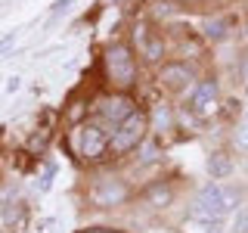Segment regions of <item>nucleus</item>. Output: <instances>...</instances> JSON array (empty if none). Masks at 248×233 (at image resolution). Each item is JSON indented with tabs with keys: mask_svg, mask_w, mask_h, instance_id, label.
Instances as JSON below:
<instances>
[{
	"mask_svg": "<svg viewBox=\"0 0 248 233\" xmlns=\"http://www.w3.org/2000/svg\"><path fill=\"white\" fill-rule=\"evenodd\" d=\"M106 75L108 81L115 84V87H127L130 81H134L137 75V62H134V53H130V47L124 44H112L106 50Z\"/></svg>",
	"mask_w": 248,
	"mask_h": 233,
	"instance_id": "nucleus-1",
	"label": "nucleus"
},
{
	"mask_svg": "<svg viewBox=\"0 0 248 233\" xmlns=\"http://www.w3.org/2000/svg\"><path fill=\"white\" fill-rule=\"evenodd\" d=\"M106 146H108V134L99 124H81L72 134V150L81 155L84 162H96L99 155L106 152Z\"/></svg>",
	"mask_w": 248,
	"mask_h": 233,
	"instance_id": "nucleus-2",
	"label": "nucleus"
},
{
	"mask_svg": "<svg viewBox=\"0 0 248 233\" xmlns=\"http://www.w3.org/2000/svg\"><path fill=\"white\" fill-rule=\"evenodd\" d=\"M236 205V193L223 190V186H205L199 193V202H196V215L205 217V221H217Z\"/></svg>",
	"mask_w": 248,
	"mask_h": 233,
	"instance_id": "nucleus-3",
	"label": "nucleus"
},
{
	"mask_svg": "<svg viewBox=\"0 0 248 233\" xmlns=\"http://www.w3.org/2000/svg\"><path fill=\"white\" fill-rule=\"evenodd\" d=\"M143 137H146V118H143L140 112H134L127 121L118 124V134H115L112 146H115L118 152H127V150H134L137 143H143Z\"/></svg>",
	"mask_w": 248,
	"mask_h": 233,
	"instance_id": "nucleus-4",
	"label": "nucleus"
},
{
	"mask_svg": "<svg viewBox=\"0 0 248 233\" xmlns=\"http://www.w3.org/2000/svg\"><path fill=\"white\" fill-rule=\"evenodd\" d=\"M189 106H192V112H196L199 118L214 115L217 112V84L214 81H202L199 87H196V93H192Z\"/></svg>",
	"mask_w": 248,
	"mask_h": 233,
	"instance_id": "nucleus-5",
	"label": "nucleus"
},
{
	"mask_svg": "<svg viewBox=\"0 0 248 233\" xmlns=\"http://www.w3.org/2000/svg\"><path fill=\"white\" fill-rule=\"evenodd\" d=\"M99 109H103V115H106L108 121H115V124L127 121L130 115L137 112L134 100H130V97H124V93H115V97H106L103 103H99Z\"/></svg>",
	"mask_w": 248,
	"mask_h": 233,
	"instance_id": "nucleus-6",
	"label": "nucleus"
},
{
	"mask_svg": "<svg viewBox=\"0 0 248 233\" xmlns=\"http://www.w3.org/2000/svg\"><path fill=\"white\" fill-rule=\"evenodd\" d=\"M127 196V186H124V181H115V177H108V181H96V190H93V202L96 205H118V202Z\"/></svg>",
	"mask_w": 248,
	"mask_h": 233,
	"instance_id": "nucleus-7",
	"label": "nucleus"
},
{
	"mask_svg": "<svg viewBox=\"0 0 248 233\" xmlns=\"http://www.w3.org/2000/svg\"><path fill=\"white\" fill-rule=\"evenodd\" d=\"M161 84H165L168 90H183L186 84H192V72L183 66V62H174V66H165L161 68Z\"/></svg>",
	"mask_w": 248,
	"mask_h": 233,
	"instance_id": "nucleus-8",
	"label": "nucleus"
},
{
	"mask_svg": "<svg viewBox=\"0 0 248 233\" xmlns=\"http://www.w3.org/2000/svg\"><path fill=\"white\" fill-rule=\"evenodd\" d=\"M137 44H140V50H143V56L149 59V62L161 59V53H165V44H161V37H158V34H149L146 28L137 31Z\"/></svg>",
	"mask_w": 248,
	"mask_h": 233,
	"instance_id": "nucleus-9",
	"label": "nucleus"
},
{
	"mask_svg": "<svg viewBox=\"0 0 248 233\" xmlns=\"http://www.w3.org/2000/svg\"><path fill=\"white\" fill-rule=\"evenodd\" d=\"M208 171H211L214 177H227V174H230V162H227V155H211V162H208Z\"/></svg>",
	"mask_w": 248,
	"mask_h": 233,
	"instance_id": "nucleus-10",
	"label": "nucleus"
},
{
	"mask_svg": "<svg viewBox=\"0 0 248 233\" xmlns=\"http://www.w3.org/2000/svg\"><path fill=\"white\" fill-rule=\"evenodd\" d=\"M168 202H170V190H168V186L165 183H161V186H155V190L149 193V205H168Z\"/></svg>",
	"mask_w": 248,
	"mask_h": 233,
	"instance_id": "nucleus-11",
	"label": "nucleus"
},
{
	"mask_svg": "<svg viewBox=\"0 0 248 233\" xmlns=\"http://www.w3.org/2000/svg\"><path fill=\"white\" fill-rule=\"evenodd\" d=\"M205 34L208 37H223V34H227V22H223V19H208L205 22Z\"/></svg>",
	"mask_w": 248,
	"mask_h": 233,
	"instance_id": "nucleus-12",
	"label": "nucleus"
},
{
	"mask_svg": "<svg viewBox=\"0 0 248 233\" xmlns=\"http://www.w3.org/2000/svg\"><path fill=\"white\" fill-rule=\"evenodd\" d=\"M155 124H158V131H168L170 124H174V118H170V109H168V106H158V109H155Z\"/></svg>",
	"mask_w": 248,
	"mask_h": 233,
	"instance_id": "nucleus-13",
	"label": "nucleus"
},
{
	"mask_svg": "<svg viewBox=\"0 0 248 233\" xmlns=\"http://www.w3.org/2000/svg\"><path fill=\"white\" fill-rule=\"evenodd\" d=\"M236 146H239L242 152H248V118L239 124V131H236Z\"/></svg>",
	"mask_w": 248,
	"mask_h": 233,
	"instance_id": "nucleus-14",
	"label": "nucleus"
},
{
	"mask_svg": "<svg viewBox=\"0 0 248 233\" xmlns=\"http://www.w3.org/2000/svg\"><path fill=\"white\" fill-rule=\"evenodd\" d=\"M242 78H245V84H248V56H245V62H242Z\"/></svg>",
	"mask_w": 248,
	"mask_h": 233,
	"instance_id": "nucleus-15",
	"label": "nucleus"
},
{
	"mask_svg": "<svg viewBox=\"0 0 248 233\" xmlns=\"http://www.w3.org/2000/svg\"><path fill=\"white\" fill-rule=\"evenodd\" d=\"M87 233H115V230H87Z\"/></svg>",
	"mask_w": 248,
	"mask_h": 233,
	"instance_id": "nucleus-16",
	"label": "nucleus"
}]
</instances>
